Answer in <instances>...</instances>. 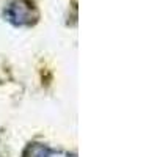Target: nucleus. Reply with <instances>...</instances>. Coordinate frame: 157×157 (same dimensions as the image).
I'll list each match as a JSON object with an SVG mask.
<instances>
[{
	"label": "nucleus",
	"instance_id": "nucleus-1",
	"mask_svg": "<svg viewBox=\"0 0 157 157\" xmlns=\"http://www.w3.org/2000/svg\"><path fill=\"white\" fill-rule=\"evenodd\" d=\"M6 21L16 27L32 25L38 19V11L30 0H11L5 10Z\"/></svg>",
	"mask_w": 157,
	"mask_h": 157
},
{
	"label": "nucleus",
	"instance_id": "nucleus-2",
	"mask_svg": "<svg viewBox=\"0 0 157 157\" xmlns=\"http://www.w3.org/2000/svg\"><path fill=\"white\" fill-rule=\"evenodd\" d=\"M49 148H46L44 145L39 143H32L25 148L24 151V157H49Z\"/></svg>",
	"mask_w": 157,
	"mask_h": 157
},
{
	"label": "nucleus",
	"instance_id": "nucleus-3",
	"mask_svg": "<svg viewBox=\"0 0 157 157\" xmlns=\"http://www.w3.org/2000/svg\"><path fill=\"white\" fill-rule=\"evenodd\" d=\"M49 157H74L66 152H55V151H49Z\"/></svg>",
	"mask_w": 157,
	"mask_h": 157
}]
</instances>
